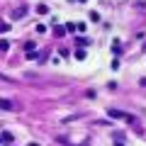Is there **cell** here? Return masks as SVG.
<instances>
[{
	"label": "cell",
	"mask_w": 146,
	"mask_h": 146,
	"mask_svg": "<svg viewBox=\"0 0 146 146\" xmlns=\"http://www.w3.org/2000/svg\"><path fill=\"white\" fill-rule=\"evenodd\" d=\"M90 20H93V22H100V12L93 10V12H90Z\"/></svg>",
	"instance_id": "7"
},
{
	"label": "cell",
	"mask_w": 146,
	"mask_h": 146,
	"mask_svg": "<svg viewBox=\"0 0 146 146\" xmlns=\"http://www.w3.org/2000/svg\"><path fill=\"white\" fill-rule=\"evenodd\" d=\"M85 54H88L85 49H78V51H76V58H80V61H83V58H85Z\"/></svg>",
	"instance_id": "6"
},
{
	"label": "cell",
	"mask_w": 146,
	"mask_h": 146,
	"mask_svg": "<svg viewBox=\"0 0 146 146\" xmlns=\"http://www.w3.org/2000/svg\"><path fill=\"white\" fill-rule=\"evenodd\" d=\"M12 107H15V102H12V100H7V98L0 100V110H12Z\"/></svg>",
	"instance_id": "3"
},
{
	"label": "cell",
	"mask_w": 146,
	"mask_h": 146,
	"mask_svg": "<svg viewBox=\"0 0 146 146\" xmlns=\"http://www.w3.org/2000/svg\"><path fill=\"white\" fill-rule=\"evenodd\" d=\"M107 115L110 117H119V119H127V122H134V117H131V115H124V112H119V110H110Z\"/></svg>",
	"instance_id": "2"
},
{
	"label": "cell",
	"mask_w": 146,
	"mask_h": 146,
	"mask_svg": "<svg viewBox=\"0 0 146 146\" xmlns=\"http://www.w3.org/2000/svg\"><path fill=\"white\" fill-rule=\"evenodd\" d=\"M29 146H36V144H29Z\"/></svg>",
	"instance_id": "9"
},
{
	"label": "cell",
	"mask_w": 146,
	"mask_h": 146,
	"mask_svg": "<svg viewBox=\"0 0 146 146\" xmlns=\"http://www.w3.org/2000/svg\"><path fill=\"white\" fill-rule=\"evenodd\" d=\"M27 10H29V7H27V5H20V7H17V10H12V20H22V17H25L27 15Z\"/></svg>",
	"instance_id": "1"
},
{
	"label": "cell",
	"mask_w": 146,
	"mask_h": 146,
	"mask_svg": "<svg viewBox=\"0 0 146 146\" xmlns=\"http://www.w3.org/2000/svg\"><path fill=\"white\" fill-rule=\"evenodd\" d=\"M0 139L7 141V144H12V134H10V131H3V134H0Z\"/></svg>",
	"instance_id": "4"
},
{
	"label": "cell",
	"mask_w": 146,
	"mask_h": 146,
	"mask_svg": "<svg viewBox=\"0 0 146 146\" xmlns=\"http://www.w3.org/2000/svg\"><path fill=\"white\" fill-rule=\"evenodd\" d=\"M7 29V25H5V22H0V32H5Z\"/></svg>",
	"instance_id": "8"
},
{
	"label": "cell",
	"mask_w": 146,
	"mask_h": 146,
	"mask_svg": "<svg viewBox=\"0 0 146 146\" xmlns=\"http://www.w3.org/2000/svg\"><path fill=\"white\" fill-rule=\"evenodd\" d=\"M7 49H10V42L7 39H0V51H7Z\"/></svg>",
	"instance_id": "5"
}]
</instances>
